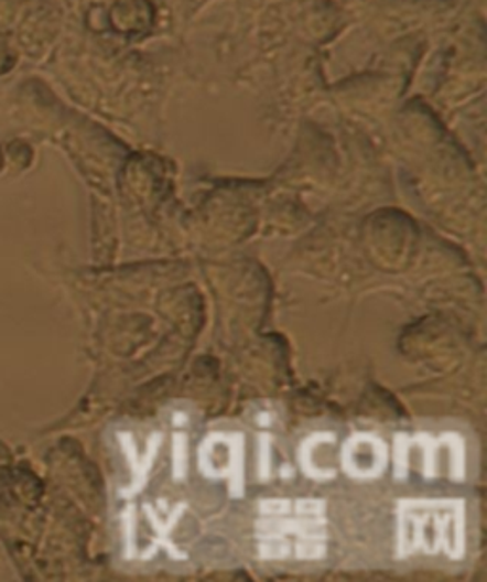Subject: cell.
I'll return each mask as SVG.
<instances>
[{
  "instance_id": "1",
  "label": "cell",
  "mask_w": 487,
  "mask_h": 582,
  "mask_svg": "<svg viewBox=\"0 0 487 582\" xmlns=\"http://www.w3.org/2000/svg\"><path fill=\"white\" fill-rule=\"evenodd\" d=\"M421 510L425 514H419L415 505L411 500H400L398 505V521L410 524L413 529L411 539L398 542L397 558L405 560L410 556L418 554L423 547V529L429 520V510H426V500H419ZM442 516H436V524L431 527L434 534L432 537V554L439 550H444L447 558L453 562H461L465 558L467 550V506L463 499H447Z\"/></svg>"
},
{
  "instance_id": "2",
  "label": "cell",
  "mask_w": 487,
  "mask_h": 582,
  "mask_svg": "<svg viewBox=\"0 0 487 582\" xmlns=\"http://www.w3.org/2000/svg\"><path fill=\"white\" fill-rule=\"evenodd\" d=\"M120 448L125 451L126 461L128 465L132 468V482L125 489H120V497L122 499H132L136 495H140L143 489H145L147 482H149V474H151V468H153L154 459H156V453L161 450L162 440H164V434L162 432H153L149 442H147L145 457L138 459V448H136V442H133L132 432H119Z\"/></svg>"
},
{
  "instance_id": "3",
  "label": "cell",
  "mask_w": 487,
  "mask_h": 582,
  "mask_svg": "<svg viewBox=\"0 0 487 582\" xmlns=\"http://www.w3.org/2000/svg\"><path fill=\"white\" fill-rule=\"evenodd\" d=\"M216 436L229 450V463L219 471L217 479H229L230 499H244V434L216 430Z\"/></svg>"
},
{
  "instance_id": "4",
  "label": "cell",
  "mask_w": 487,
  "mask_h": 582,
  "mask_svg": "<svg viewBox=\"0 0 487 582\" xmlns=\"http://www.w3.org/2000/svg\"><path fill=\"white\" fill-rule=\"evenodd\" d=\"M337 436L332 430H318L313 432L311 436H306L297 448V461H300L301 472L305 474L306 478L314 479V482H327V479L335 478L334 471H322L314 465V451L318 445L334 444Z\"/></svg>"
},
{
  "instance_id": "5",
  "label": "cell",
  "mask_w": 487,
  "mask_h": 582,
  "mask_svg": "<svg viewBox=\"0 0 487 582\" xmlns=\"http://www.w3.org/2000/svg\"><path fill=\"white\" fill-rule=\"evenodd\" d=\"M440 444L447 445L450 448V455H452V465H450V472H452L453 482H465L467 478V444L465 440L452 430H446L440 434Z\"/></svg>"
},
{
  "instance_id": "6",
  "label": "cell",
  "mask_w": 487,
  "mask_h": 582,
  "mask_svg": "<svg viewBox=\"0 0 487 582\" xmlns=\"http://www.w3.org/2000/svg\"><path fill=\"white\" fill-rule=\"evenodd\" d=\"M410 442L411 445H421L423 448V453H425L423 476H425V479L436 478L439 476V472H436V455H439V450L442 448L440 440H434L429 432H418L415 436H410Z\"/></svg>"
},
{
  "instance_id": "7",
  "label": "cell",
  "mask_w": 487,
  "mask_h": 582,
  "mask_svg": "<svg viewBox=\"0 0 487 582\" xmlns=\"http://www.w3.org/2000/svg\"><path fill=\"white\" fill-rule=\"evenodd\" d=\"M410 434L398 432L394 436V479L405 482L410 476Z\"/></svg>"
},
{
  "instance_id": "8",
  "label": "cell",
  "mask_w": 487,
  "mask_h": 582,
  "mask_svg": "<svg viewBox=\"0 0 487 582\" xmlns=\"http://www.w3.org/2000/svg\"><path fill=\"white\" fill-rule=\"evenodd\" d=\"M172 440V479L183 482L187 476V434L174 432Z\"/></svg>"
},
{
  "instance_id": "9",
  "label": "cell",
  "mask_w": 487,
  "mask_h": 582,
  "mask_svg": "<svg viewBox=\"0 0 487 582\" xmlns=\"http://www.w3.org/2000/svg\"><path fill=\"white\" fill-rule=\"evenodd\" d=\"M272 436L269 432L259 434V479L267 482L271 476Z\"/></svg>"
},
{
  "instance_id": "10",
  "label": "cell",
  "mask_w": 487,
  "mask_h": 582,
  "mask_svg": "<svg viewBox=\"0 0 487 582\" xmlns=\"http://www.w3.org/2000/svg\"><path fill=\"white\" fill-rule=\"evenodd\" d=\"M133 513H136V505H133V503L126 506V510L122 513V524H125L126 560H132L133 548H136V545H133V534H136Z\"/></svg>"
},
{
  "instance_id": "11",
  "label": "cell",
  "mask_w": 487,
  "mask_h": 582,
  "mask_svg": "<svg viewBox=\"0 0 487 582\" xmlns=\"http://www.w3.org/2000/svg\"><path fill=\"white\" fill-rule=\"evenodd\" d=\"M272 421H274V416H272V413H269V411H263V413H259L258 423L261 424V427H269Z\"/></svg>"
}]
</instances>
